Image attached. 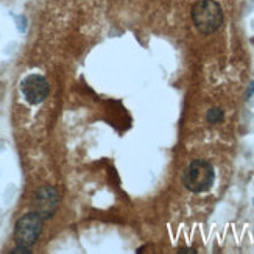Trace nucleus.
<instances>
[{
    "label": "nucleus",
    "mask_w": 254,
    "mask_h": 254,
    "mask_svg": "<svg viewBox=\"0 0 254 254\" xmlns=\"http://www.w3.org/2000/svg\"><path fill=\"white\" fill-rule=\"evenodd\" d=\"M20 91L25 100L31 105H39L49 95V83L41 75H28L20 83Z\"/></svg>",
    "instance_id": "4"
},
{
    "label": "nucleus",
    "mask_w": 254,
    "mask_h": 254,
    "mask_svg": "<svg viewBox=\"0 0 254 254\" xmlns=\"http://www.w3.org/2000/svg\"><path fill=\"white\" fill-rule=\"evenodd\" d=\"M42 220L44 218L36 212L25 214L19 218L14 228V240L19 247L30 248L33 244H36L42 231Z\"/></svg>",
    "instance_id": "3"
},
{
    "label": "nucleus",
    "mask_w": 254,
    "mask_h": 254,
    "mask_svg": "<svg viewBox=\"0 0 254 254\" xmlns=\"http://www.w3.org/2000/svg\"><path fill=\"white\" fill-rule=\"evenodd\" d=\"M214 181H215L214 165L204 159L192 161L183 173V184L192 193L207 192L214 186Z\"/></svg>",
    "instance_id": "1"
},
{
    "label": "nucleus",
    "mask_w": 254,
    "mask_h": 254,
    "mask_svg": "<svg viewBox=\"0 0 254 254\" xmlns=\"http://www.w3.org/2000/svg\"><path fill=\"white\" fill-rule=\"evenodd\" d=\"M253 92H254V81L250 84V89H248V92H247V97H251V95H253Z\"/></svg>",
    "instance_id": "7"
},
{
    "label": "nucleus",
    "mask_w": 254,
    "mask_h": 254,
    "mask_svg": "<svg viewBox=\"0 0 254 254\" xmlns=\"http://www.w3.org/2000/svg\"><path fill=\"white\" fill-rule=\"evenodd\" d=\"M206 119H207V122L211 125H217L225 119V113L220 108H211L207 111V114H206Z\"/></svg>",
    "instance_id": "6"
},
{
    "label": "nucleus",
    "mask_w": 254,
    "mask_h": 254,
    "mask_svg": "<svg viewBox=\"0 0 254 254\" xmlns=\"http://www.w3.org/2000/svg\"><path fill=\"white\" fill-rule=\"evenodd\" d=\"M178 253H180V254H183V253H189V254H195L196 251H195V250H189V248H186V250H180Z\"/></svg>",
    "instance_id": "8"
},
{
    "label": "nucleus",
    "mask_w": 254,
    "mask_h": 254,
    "mask_svg": "<svg viewBox=\"0 0 254 254\" xmlns=\"http://www.w3.org/2000/svg\"><path fill=\"white\" fill-rule=\"evenodd\" d=\"M58 201V192L50 186H44L35 195V212L42 218H50L57 211Z\"/></svg>",
    "instance_id": "5"
},
{
    "label": "nucleus",
    "mask_w": 254,
    "mask_h": 254,
    "mask_svg": "<svg viewBox=\"0 0 254 254\" xmlns=\"http://www.w3.org/2000/svg\"><path fill=\"white\" fill-rule=\"evenodd\" d=\"M192 19L203 35H212L223 24V11L214 0H201L192 8Z\"/></svg>",
    "instance_id": "2"
}]
</instances>
